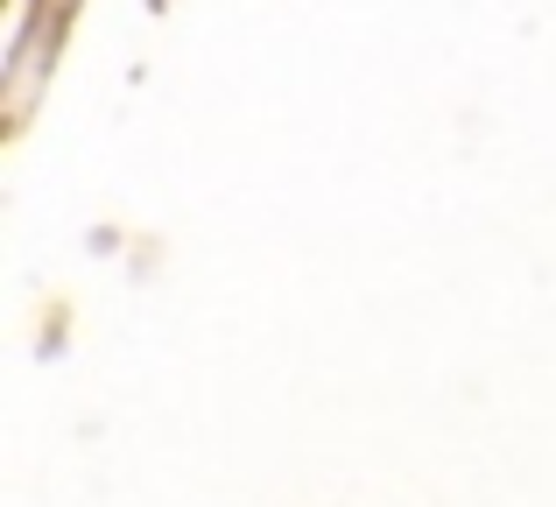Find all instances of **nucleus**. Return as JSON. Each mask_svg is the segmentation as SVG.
Wrapping results in <instances>:
<instances>
[]
</instances>
